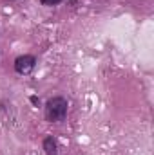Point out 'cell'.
I'll return each mask as SVG.
<instances>
[{
    "mask_svg": "<svg viewBox=\"0 0 154 155\" xmlns=\"http://www.w3.org/2000/svg\"><path fill=\"white\" fill-rule=\"evenodd\" d=\"M35 63H37L35 56H29V54L18 56V58L15 60V71H16L18 74H29V72L35 69Z\"/></svg>",
    "mask_w": 154,
    "mask_h": 155,
    "instance_id": "obj_2",
    "label": "cell"
},
{
    "mask_svg": "<svg viewBox=\"0 0 154 155\" xmlns=\"http://www.w3.org/2000/svg\"><path fill=\"white\" fill-rule=\"evenodd\" d=\"M44 150H45L47 155H54L56 153V141H54L53 137H45V141H44Z\"/></svg>",
    "mask_w": 154,
    "mask_h": 155,
    "instance_id": "obj_3",
    "label": "cell"
},
{
    "mask_svg": "<svg viewBox=\"0 0 154 155\" xmlns=\"http://www.w3.org/2000/svg\"><path fill=\"white\" fill-rule=\"evenodd\" d=\"M44 5H56V4H60L62 0H40Z\"/></svg>",
    "mask_w": 154,
    "mask_h": 155,
    "instance_id": "obj_4",
    "label": "cell"
},
{
    "mask_svg": "<svg viewBox=\"0 0 154 155\" xmlns=\"http://www.w3.org/2000/svg\"><path fill=\"white\" fill-rule=\"evenodd\" d=\"M67 116V101L64 97H53L45 105V117L51 123L64 121Z\"/></svg>",
    "mask_w": 154,
    "mask_h": 155,
    "instance_id": "obj_1",
    "label": "cell"
}]
</instances>
